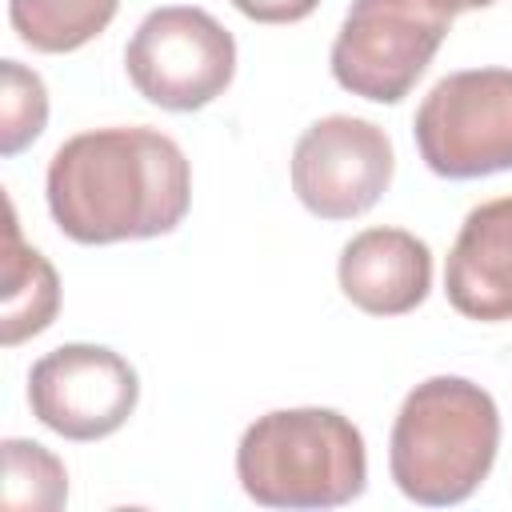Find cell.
<instances>
[{"mask_svg":"<svg viewBox=\"0 0 512 512\" xmlns=\"http://www.w3.org/2000/svg\"><path fill=\"white\" fill-rule=\"evenodd\" d=\"M44 196L56 228L76 244L152 240L184 220L192 168L156 128H92L56 148Z\"/></svg>","mask_w":512,"mask_h":512,"instance_id":"obj_1","label":"cell"},{"mask_svg":"<svg viewBox=\"0 0 512 512\" xmlns=\"http://www.w3.org/2000/svg\"><path fill=\"white\" fill-rule=\"evenodd\" d=\"M496 448V400L464 376H432L416 384L396 412L388 468L408 500L448 508L484 484L496 464Z\"/></svg>","mask_w":512,"mask_h":512,"instance_id":"obj_2","label":"cell"},{"mask_svg":"<svg viewBox=\"0 0 512 512\" xmlns=\"http://www.w3.org/2000/svg\"><path fill=\"white\" fill-rule=\"evenodd\" d=\"M236 476L264 508H340L364 492L368 452L336 408H276L244 428Z\"/></svg>","mask_w":512,"mask_h":512,"instance_id":"obj_3","label":"cell"},{"mask_svg":"<svg viewBox=\"0 0 512 512\" xmlns=\"http://www.w3.org/2000/svg\"><path fill=\"white\" fill-rule=\"evenodd\" d=\"M452 16L448 0H352L328 52L336 84L376 104L404 100L444 44Z\"/></svg>","mask_w":512,"mask_h":512,"instance_id":"obj_4","label":"cell"},{"mask_svg":"<svg viewBox=\"0 0 512 512\" xmlns=\"http://www.w3.org/2000/svg\"><path fill=\"white\" fill-rule=\"evenodd\" d=\"M420 160L444 180L512 168V68H464L432 84L412 120Z\"/></svg>","mask_w":512,"mask_h":512,"instance_id":"obj_5","label":"cell"},{"mask_svg":"<svg viewBox=\"0 0 512 512\" xmlns=\"http://www.w3.org/2000/svg\"><path fill=\"white\" fill-rule=\"evenodd\" d=\"M132 88L168 112L212 104L236 76V40L204 8L168 4L140 20L124 48Z\"/></svg>","mask_w":512,"mask_h":512,"instance_id":"obj_6","label":"cell"},{"mask_svg":"<svg viewBox=\"0 0 512 512\" xmlns=\"http://www.w3.org/2000/svg\"><path fill=\"white\" fill-rule=\"evenodd\" d=\"M392 172L388 132L360 116H324L292 148V192L320 220L364 216L392 184Z\"/></svg>","mask_w":512,"mask_h":512,"instance_id":"obj_7","label":"cell"},{"mask_svg":"<svg viewBox=\"0 0 512 512\" xmlns=\"http://www.w3.org/2000/svg\"><path fill=\"white\" fill-rule=\"evenodd\" d=\"M136 368L104 344H60L28 372L32 416L64 440H104L136 412Z\"/></svg>","mask_w":512,"mask_h":512,"instance_id":"obj_8","label":"cell"},{"mask_svg":"<svg viewBox=\"0 0 512 512\" xmlns=\"http://www.w3.org/2000/svg\"><path fill=\"white\" fill-rule=\"evenodd\" d=\"M448 304L480 324L512 320V196L476 204L444 264Z\"/></svg>","mask_w":512,"mask_h":512,"instance_id":"obj_9","label":"cell"},{"mask_svg":"<svg viewBox=\"0 0 512 512\" xmlns=\"http://www.w3.org/2000/svg\"><path fill=\"white\" fill-rule=\"evenodd\" d=\"M340 288L368 316H404L432 288V252L404 228H364L340 252Z\"/></svg>","mask_w":512,"mask_h":512,"instance_id":"obj_10","label":"cell"},{"mask_svg":"<svg viewBox=\"0 0 512 512\" xmlns=\"http://www.w3.org/2000/svg\"><path fill=\"white\" fill-rule=\"evenodd\" d=\"M4 272H0V340L16 348L28 336H40L60 308V280L56 268L20 240V220L12 200H4Z\"/></svg>","mask_w":512,"mask_h":512,"instance_id":"obj_11","label":"cell"},{"mask_svg":"<svg viewBox=\"0 0 512 512\" xmlns=\"http://www.w3.org/2000/svg\"><path fill=\"white\" fill-rule=\"evenodd\" d=\"M120 0H8L12 32L36 52H76L96 40Z\"/></svg>","mask_w":512,"mask_h":512,"instance_id":"obj_12","label":"cell"},{"mask_svg":"<svg viewBox=\"0 0 512 512\" xmlns=\"http://www.w3.org/2000/svg\"><path fill=\"white\" fill-rule=\"evenodd\" d=\"M4 508L8 512H56L68 500L64 464L36 440H4Z\"/></svg>","mask_w":512,"mask_h":512,"instance_id":"obj_13","label":"cell"},{"mask_svg":"<svg viewBox=\"0 0 512 512\" xmlns=\"http://www.w3.org/2000/svg\"><path fill=\"white\" fill-rule=\"evenodd\" d=\"M48 124L44 80L20 60H0V152L16 156Z\"/></svg>","mask_w":512,"mask_h":512,"instance_id":"obj_14","label":"cell"},{"mask_svg":"<svg viewBox=\"0 0 512 512\" xmlns=\"http://www.w3.org/2000/svg\"><path fill=\"white\" fill-rule=\"evenodd\" d=\"M228 4L256 24H296V20L312 16V8L320 0H228Z\"/></svg>","mask_w":512,"mask_h":512,"instance_id":"obj_15","label":"cell"},{"mask_svg":"<svg viewBox=\"0 0 512 512\" xmlns=\"http://www.w3.org/2000/svg\"><path fill=\"white\" fill-rule=\"evenodd\" d=\"M488 4H496V0H448L452 12H472V8H488Z\"/></svg>","mask_w":512,"mask_h":512,"instance_id":"obj_16","label":"cell"}]
</instances>
